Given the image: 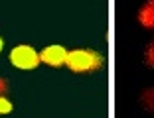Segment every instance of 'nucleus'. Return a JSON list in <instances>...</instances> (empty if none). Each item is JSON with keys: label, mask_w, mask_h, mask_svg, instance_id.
<instances>
[{"label": "nucleus", "mask_w": 154, "mask_h": 118, "mask_svg": "<svg viewBox=\"0 0 154 118\" xmlns=\"http://www.w3.org/2000/svg\"><path fill=\"white\" fill-rule=\"evenodd\" d=\"M10 61H12L14 67H18V69H34V67H38V63L42 59L34 47L18 46V47H14L12 53H10Z\"/></svg>", "instance_id": "2"}, {"label": "nucleus", "mask_w": 154, "mask_h": 118, "mask_svg": "<svg viewBox=\"0 0 154 118\" xmlns=\"http://www.w3.org/2000/svg\"><path fill=\"white\" fill-rule=\"evenodd\" d=\"M144 63L148 65V67H154V40L150 41V46L146 47V51H144Z\"/></svg>", "instance_id": "6"}, {"label": "nucleus", "mask_w": 154, "mask_h": 118, "mask_svg": "<svg viewBox=\"0 0 154 118\" xmlns=\"http://www.w3.org/2000/svg\"><path fill=\"white\" fill-rule=\"evenodd\" d=\"M8 112H12V102L6 96L0 95V114H8Z\"/></svg>", "instance_id": "7"}, {"label": "nucleus", "mask_w": 154, "mask_h": 118, "mask_svg": "<svg viewBox=\"0 0 154 118\" xmlns=\"http://www.w3.org/2000/svg\"><path fill=\"white\" fill-rule=\"evenodd\" d=\"M65 65L75 73H89V71H95V69H99L103 65V57L91 49H75V51H69L67 53Z\"/></svg>", "instance_id": "1"}, {"label": "nucleus", "mask_w": 154, "mask_h": 118, "mask_svg": "<svg viewBox=\"0 0 154 118\" xmlns=\"http://www.w3.org/2000/svg\"><path fill=\"white\" fill-rule=\"evenodd\" d=\"M140 105L144 106L146 110L154 112V89H146V91L140 95Z\"/></svg>", "instance_id": "5"}, {"label": "nucleus", "mask_w": 154, "mask_h": 118, "mask_svg": "<svg viewBox=\"0 0 154 118\" xmlns=\"http://www.w3.org/2000/svg\"><path fill=\"white\" fill-rule=\"evenodd\" d=\"M0 51H2V40H0Z\"/></svg>", "instance_id": "9"}, {"label": "nucleus", "mask_w": 154, "mask_h": 118, "mask_svg": "<svg viewBox=\"0 0 154 118\" xmlns=\"http://www.w3.org/2000/svg\"><path fill=\"white\" fill-rule=\"evenodd\" d=\"M40 59L51 67H59V65H65L67 61V51L63 46H48L40 53Z\"/></svg>", "instance_id": "3"}, {"label": "nucleus", "mask_w": 154, "mask_h": 118, "mask_svg": "<svg viewBox=\"0 0 154 118\" xmlns=\"http://www.w3.org/2000/svg\"><path fill=\"white\" fill-rule=\"evenodd\" d=\"M138 22L146 30H154V0H148L140 10H138Z\"/></svg>", "instance_id": "4"}, {"label": "nucleus", "mask_w": 154, "mask_h": 118, "mask_svg": "<svg viewBox=\"0 0 154 118\" xmlns=\"http://www.w3.org/2000/svg\"><path fill=\"white\" fill-rule=\"evenodd\" d=\"M6 91H8V83L0 77V95H2V93H6Z\"/></svg>", "instance_id": "8"}]
</instances>
